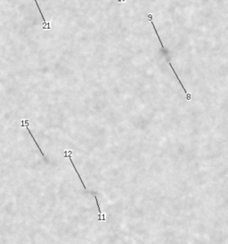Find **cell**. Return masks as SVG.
<instances>
[{"mask_svg":"<svg viewBox=\"0 0 228 244\" xmlns=\"http://www.w3.org/2000/svg\"><path fill=\"white\" fill-rule=\"evenodd\" d=\"M29 121L28 120V119H23V120H22V123H21V126L22 127H25L27 130H28V131H29V135L31 136V138L33 139V140H34V142L36 143V146L37 147V149L39 150V151H40V153H41V155L43 156V157H45V154L43 153V151H42V150L40 149V147L38 146V144H37V142L36 141V139L34 138V136L32 135V132L29 131Z\"/></svg>","mask_w":228,"mask_h":244,"instance_id":"obj_1","label":"cell"},{"mask_svg":"<svg viewBox=\"0 0 228 244\" xmlns=\"http://www.w3.org/2000/svg\"><path fill=\"white\" fill-rule=\"evenodd\" d=\"M95 200H96V205L98 207V211H99V216H98V221L99 222H102V221H106V218H105V216L102 214L101 212V208H100V206H99V202H98V200L96 198V196L95 195Z\"/></svg>","mask_w":228,"mask_h":244,"instance_id":"obj_4","label":"cell"},{"mask_svg":"<svg viewBox=\"0 0 228 244\" xmlns=\"http://www.w3.org/2000/svg\"><path fill=\"white\" fill-rule=\"evenodd\" d=\"M124 1H126V0H119V2H124Z\"/></svg>","mask_w":228,"mask_h":244,"instance_id":"obj_5","label":"cell"},{"mask_svg":"<svg viewBox=\"0 0 228 244\" xmlns=\"http://www.w3.org/2000/svg\"><path fill=\"white\" fill-rule=\"evenodd\" d=\"M148 16V18H149V20H150V22L152 23V26H153V29L155 30V32H156V34H157V37H158V38H159V41L160 42V46H161V47L163 48L164 49V45L162 44V41H161V39H160V35H159V33H158V31H157V30H156V27H155V25H154V23H153V20H152V14H150V15H147Z\"/></svg>","mask_w":228,"mask_h":244,"instance_id":"obj_3","label":"cell"},{"mask_svg":"<svg viewBox=\"0 0 228 244\" xmlns=\"http://www.w3.org/2000/svg\"><path fill=\"white\" fill-rule=\"evenodd\" d=\"M71 155H72V151H71V150H66V151H64V158H70V163H71L72 166L74 167V170H75V172L77 173V174H78V178H79V180H80V182H81V183H82V185H83V187H84V189H85V190H86V185H85L84 182L82 181V178H81L80 174H78V172L77 171V168H76L75 165H74V164H73V162H72V159H71Z\"/></svg>","mask_w":228,"mask_h":244,"instance_id":"obj_2","label":"cell"}]
</instances>
